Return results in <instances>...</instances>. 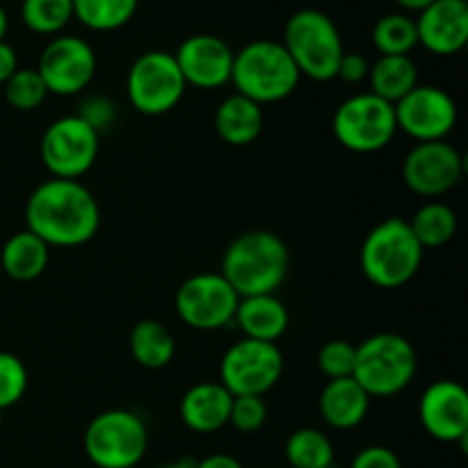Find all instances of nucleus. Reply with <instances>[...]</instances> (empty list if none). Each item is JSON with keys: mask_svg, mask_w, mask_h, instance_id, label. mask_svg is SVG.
Listing matches in <instances>:
<instances>
[{"mask_svg": "<svg viewBox=\"0 0 468 468\" xmlns=\"http://www.w3.org/2000/svg\"><path fill=\"white\" fill-rule=\"evenodd\" d=\"M131 355L137 366L146 370L167 368L176 355V338L158 320H140L131 329Z\"/></svg>", "mask_w": 468, "mask_h": 468, "instance_id": "393cba45", "label": "nucleus"}, {"mask_svg": "<svg viewBox=\"0 0 468 468\" xmlns=\"http://www.w3.org/2000/svg\"><path fill=\"white\" fill-rule=\"evenodd\" d=\"M233 320L245 334V338L263 343H277L291 324L286 304L277 295L240 297Z\"/></svg>", "mask_w": 468, "mask_h": 468, "instance_id": "412c9836", "label": "nucleus"}, {"mask_svg": "<svg viewBox=\"0 0 468 468\" xmlns=\"http://www.w3.org/2000/svg\"><path fill=\"white\" fill-rule=\"evenodd\" d=\"M73 18L96 32H114L128 26L137 14L140 0H71Z\"/></svg>", "mask_w": 468, "mask_h": 468, "instance_id": "bb28decb", "label": "nucleus"}, {"mask_svg": "<svg viewBox=\"0 0 468 468\" xmlns=\"http://www.w3.org/2000/svg\"><path fill=\"white\" fill-rule=\"evenodd\" d=\"M195 468H245L240 464V460H236L233 455L227 452H215V455L204 457V460L195 462Z\"/></svg>", "mask_w": 468, "mask_h": 468, "instance_id": "58836bf2", "label": "nucleus"}, {"mask_svg": "<svg viewBox=\"0 0 468 468\" xmlns=\"http://www.w3.org/2000/svg\"><path fill=\"white\" fill-rule=\"evenodd\" d=\"M283 455L292 468H334V446L323 430H295L286 439Z\"/></svg>", "mask_w": 468, "mask_h": 468, "instance_id": "cd10ccee", "label": "nucleus"}, {"mask_svg": "<svg viewBox=\"0 0 468 468\" xmlns=\"http://www.w3.org/2000/svg\"><path fill=\"white\" fill-rule=\"evenodd\" d=\"M99 133L78 114L59 117L41 135V163L50 172V178L78 181L94 167L99 158Z\"/></svg>", "mask_w": 468, "mask_h": 468, "instance_id": "9d476101", "label": "nucleus"}, {"mask_svg": "<svg viewBox=\"0 0 468 468\" xmlns=\"http://www.w3.org/2000/svg\"><path fill=\"white\" fill-rule=\"evenodd\" d=\"M423 251L407 219L388 218L366 236L359 263L370 283L391 291L416 277L423 263Z\"/></svg>", "mask_w": 468, "mask_h": 468, "instance_id": "20e7f679", "label": "nucleus"}, {"mask_svg": "<svg viewBox=\"0 0 468 468\" xmlns=\"http://www.w3.org/2000/svg\"><path fill=\"white\" fill-rule=\"evenodd\" d=\"M283 355L277 343L242 341L233 343L219 364V384L231 396H261L272 391L283 375Z\"/></svg>", "mask_w": 468, "mask_h": 468, "instance_id": "9b49d317", "label": "nucleus"}, {"mask_svg": "<svg viewBox=\"0 0 468 468\" xmlns=\"http://www.w3.org/2000/svg\"><path fill=\"white\" fill-rule=\"evenodd\" d=\"M215 131L219 140L231 146H247L263 133V108L240 94H231L215 110Z\"/></svg>", "mask_w": 468, "mask_h": 468, "instance_id": "4be33fe9", "label": "nucleus"}, {"mask_svg": "<svg viewBox=\"0 0 468 468\" xmlns=\"http://www.w3.org/2000/svg\"><path fill=\"white\" fill-rule=\"evenodd\" d=\"M464 176V158L457 146L439 142H419L402 163V181L420 197H441L455 190Z\"/></svg>", "mask_w": 468, "mask_h": 468, "instance_id": "4468645a", "label": "nucleus"}, {"mask_svg": "<svg viewBox=\"0 0 468 468\" xmlns=\"http://www.w3.org/2000/svg\"><path fill=\"white\" fill-rule=\"evenodd\" d=\"M368 71H370V64H368V59L364 58V55L343 53L341 62H338L336 78L350 82V85H356V82L368 80Z\"/></svg>", "mask_w": 468, "mask_h": 468, "instance_id": "e433bc0d", "label": "nucleus"}, {"mask_svg": "<svg viewBox=\"0 0 468 468\" xmlns=\"http://www.w3.org/2000/svg\"><path fill=\"white\" fill-rule=\"evenodd\" d=\"M291 268L288 245L272 231H247L227 247L222 277L240 297L274 295Z\"/></svg>", "mask_w": 468, "mask_h": 468, "instance_id": "f03ea898", "label": "nucleus"}, {"mask_svg": "<svg viewBox=\"0 0 468 468\" xmlns=\"http://www.w3.org/2000/svg\"><path fill=\"white\" fill-rule=\"evenodd\" d=\"M233 50L224 39L215 35H192L174 53L186 85L197 90H218L231 82Z\"/></svg>", "mask_w": 468, "mask_h": 468, "instance_id": "f3484780", "label": "nucleus"}, {"mask_svg": "<svg viewBox=\"0 0 468 468\" xmlns=\"http://www.w3.org/2000/svg\"><path fill=\"white\" fill-rule=\"evenodd\" d=\"M240 295L219 272H199L176 291V314L197 332H215L233 323Z\"/></svg>", "mask_w": 468, "mask_h": 468, "instance_id": "f8f14e48", "label": "nucleus"}, {"mask_svg": "<svg viewBox=\"0 0 468 468\" xmlns=\"http://www.w3.org/2000/svg\"><path fill=\"white\" fill-rule=\"evenodd\" d=\"M27 368L12 352H0V410L16 405L27 391Z\"/></svg>", "mask_w": 468, "mask_h": 468, "instance_id": "2f4dec72", "label": "nucleus"}, {"mask_svg": "<svg viewBox=\"0 0 468 468\" xmlns=\"http://www.w3.org/2000/svg\"><path fill=\"white\" fill-rule=\"evenodd\" d=\"M398 131L416 142H439L451 135L457 123V103L446 90L416 85L405 99L393 105Z\"/></svg>", "mask_w": 468, "mask_h": 468, "instance_id": "2eb2a0df", "label": "nucleus"}, {"mask_svg": "<svg viewBox=\"0 0 468 468\" xmlns=\"http://www.w3.org/2000/svg\"><path fill=\"white\" fill-rule=\"evenodd\" d=\"M158 468H195V462H192V460H176V462H167V464H163Z\"/></svg>", "mask_w": 468, "mask_h": 468, "instance_id": "79ce46f5", "label": "nucleus"}, {"mask_svg": "<svg viewBox=\"0 0 468 468\" xmlns=\"http://www.w3.org/2000/svg\"><path fill=\"white\" fill-rule=\"evenodd\" d=\"M48 94L76 96L96 73V53L82 37L58 35L41 50L37 64Z\"/></svg>", "mask_w": 468, "mask_h": 468, "instance_id": "ddd939ff", "label": "nucleus"}, {"mask_svg": "<svg viewBox=\"0 0 468 468\" xmlns=\"http://www.w3.org/2000/svg\"><path fill=\"white\" fill-rule=\"evenodd\" d=\"M320 416L334 430H352L364 423L370 410V396L355 378L329 379L320 393Z\"/></svg>", "mask_w": 468, "mask_h": 468, "instance_id": "aec40b11", "label": "nucleus"}, {"mask_svg": "<svg viewBox=\"0 0 468 468\" xmlns=\"http://www.w3.org/2000/svg\"><path fill=\"white\" fill-rule=\"evenodd\" d=\"M398 5H400L402 9H405V12H423L425 7H430V5L434 3V0H396Z\"/></svg>", "mask_w": 468, "mask_h": 468, "instance_id": "ea45409f", "label": "nucleus"}, {"mask_svg": "<svg viewBox=\"0 0 468 468\" xmlns=\"http://www.w3.org/2000/svg\"><path fill=\"white\" fill-rule=\"evenodd\" d=\"M268 420V405L261 396H233L231 414H229V423L238 430V432H259Z\"/></svg>", "mask_w": 468, "mask_h": 468, "instance_id": "72a5a7b5", "label": "nucleus"}, {"mask_svg": "<svg viewBox=\"0 0 468 468\" xmlns=\"http://www.w3.org/2000/svg\"><path fill=\"white\" fill-rule=\"evenodd\" d=\"M3 91L5 101L18 112H32V110L41 108L48 96V90L37 69H16L14 76L3 85Z\"/></svg>", "mask_w": 468, "mask_h": 468, "instance_id": "7c9ffc66", "label": "nucleus"}, {"mask_svg": "<svg viewBox=\"0 0 468 468\" xmlns=\"http://www.w3.org/2000/svg\"><path fill=\"white\" fill-rule=\"evenodd\" d=\"M414 21L419 46L439 58L457 55L468 44L466 0H434Z\"/></svg>", "mask_w": 468, "mask_h": 468, "instance_id": "a211bd4d", "label": "nucleus"}, {"mask_svg": "<svg viewBox=\"0 0 468 468\" xmlns=\"http://www.w3.org/2000/svg\"><path fill=\"white\" fill-rule=\"evenodd\" d=\"M50 247L32 231H18L9 238L0 251V268L14 282H35L46 272Z\"/></svg>", "mask_w": 468, "mask_h": 468, "instance_id": "5701e85b", "label": "nucleus"}, {"mask_svg": "<svg viewBox=\"0 0 468 468\" xmlns=\"http://www.w3.org/2000/svg\"><path fill=\"white\" fill-rule=\"evenodd\" d=\"M82 446L96 468H135L146 455L149 432L133 411L108 410L90 420Z\"/></svg>", "mask_w": 468, "mask_h": 468, "instance_id": "0eeeda50", "label": "nucleus"}, {"mask_svg": "<svg viewBox=\"0 0 468 468\" xmlns=\"http://www.w3.org/2000/svg\"><path fill=\"white\" fill-rule=\"evenodd\" d=\"M186 90V78L169 50H146L128 69V101L137 112L149 117H160L178 108Z\"/></svg>", "mask_w": 468, "mask_h": 468, "instance_id": "6e6552de", "label": "nucleus"}, {"mask_svg": "<svg viewBox=\"0 0 468 468\" xmlns=\"http://www.w3.org/2000/svg\"><path fill=\"white\" fill-rule=\"evenodd\" d=\"M425 432L443 443H464L468 437V391L455 379L430 384L419 402Z\"/></svg>", "mask_w": 468, "mask_h": 468, "instance_id": "dca6fc26", "label": "nucleus"}, {"mask_svg": "<svg viewBox=\"0 0 468 468\" xmlns=\"http://www.w3.org/2000/svg\"><path fill=\"white\" fill-rule=\"evenodd\" d=\"M370 94L396 105L419 85V67L410 55H379L368 71Z\"/></svg>", "mask_w": 468, "mask_h": 468, "instance_id": "b1692460", "label": "nucleus"}, {"mask_svg": "<svg viewBox=\"0 0 468 468\" xmlns=\"http://www.w3.org/2000/svg\"><path fill=\"white\" fill-rule=\"evenodd\" d=\"M7 27H9L7 12H5L3 5H0V41H5V35H7Z\"/></svg>", "mask_w": 468, "mask_h": 468, "instance_id": "a19ab883", "label": "nucleus"}, {"mask_svg": "<svg viewBox=\"0 0 468 468\" xmlns=\"http://www.w3.org/2000/svg\"><path fill=\"white\" fill-rule=\"evenodd\" d=\"M338 144L355 154H375L387 149L398 133L396 110L370 91L343 101L332 119Z\"/></svg>", "mask_w": 468, "mask_h": 468, "instance_id": "1a4fd4ad", "label": "nucleus"}, {"mask_svg": "<svg viewBox=\"0 0 468 468\" xmlns=\"http://www.w3.org/2000/svg\"><path fill=\"white\" fill-rule=\"evenodd\" d=\"M21 21L37 35L58 37L73 21L71 0H23Z\"/></svg>", "mask_w": 468, "mask_h": 468, "instance_id": "c756f323", "label": "nucleus"}, {"mask_svg": "<svg viewBox=\"0 0 468 468\" xmlns=\"http://www.w3.org/2000/svg\"><path fill=\"white\" fill-rule=\"evenodd\" d=\"M233 396L219 382H199L181 398V420L197 434H213L229 425Z\"/></svg>", "mask_w": 468, "mask_h": 468, "instance_id": "6ab92c4d", "label": "nucleus"}, {"mask_svg": "<svg viewBox=\"0 0 468 468\" xmlns=\"http://www.w3.org/2000/svg\"><path fill=\"white\" fill-rule=\"evenodd\" d=\"M78 117L90 123L101 135V131H108L114 123V119H117V105L108 96H87L80 103Z\"/></svg>", "mask_w": 468, "mask_h": 468, "instance_id": "f704fd0d", "label": "nucleus"}, {"mask_svg": "<svg viewBox=\"0 0 468 468\" xmlns=\"http://www.w3.org/2000/svg\"><path fill=\"white\" fill-rule=\"evenodd\" d=\"M356 361V346L350 341H329L318 352V370L327 379L352 378Z\"/></svg>", "mask_w": 468, "mask_h": 468, "instance_id": "473e14b6", "label": "nucleus"}, {"mask_svg": "<svg viewBox=\"0 0 468 468\" xmlns=\"http://www.w3.org/2000/svg\"><path fill=\"white\" fill-rule=\"evenodd\" d=\"M0 277H3V268H0Z\"/></svg>", "mask_w": 468, "mask_h": 468, "instance_id": "c03bdc74", "label": "nucleus"}, {"mask_svg": "<svg viewBox=\"0 0 468 468\" xmlns=\"http://www.w3.org/2000/svg\"><path fill=\"white\" fill-rule=\"evenodd\" d=\"M419 356L414 346L400 334H375L356 346L352 378L370 398H391L405 391L416 378Z\"/></svg>", "mask_w": 468, "mask_h": 468, "instance_id": "423d86ee", "label": "nucleus"}, {"mask_svg": "<svg viewBox=\"0 0 468 468\" xmlns=\"http://www.w3.org/2000/svg\"><path fill=\"white\" fill-rule=\"evenodd\" d=\"M26 224L48 247L87 245L101 227L99 201L80 181L48 178L27 197Z\"/></svg>", "mask_w": 468, "mask_h": 468, "instance_id": "f257e3e1", "label": "nucleus"}, {"mask_svg": "<svg viewBox=\"0 0 468 468\" xmlns=\"http://www.w3.org/2000/svg\"><path fill=\"white\" fill-rule=\"evenodd\" d=\"M283 48L295 62L300 76L315 82L336 78L343 53V37L336 23L320 9H300L292 14L283 30Z\"/></svg>", "mask_w": 468, "mask_h": 468, "instance_id": "39448f33", "label": "nucleus"}, {"mask_svg": "<svg viewBox=\"0 0 468 468\" xmlns=\"http://www.w3.org/2000/svg\"><path fill=\"white\" fill-rule=\"evenodd\" d=\"M16 69H18L16 50H14L7 41H0V85H5V82L14 76Z\"/></svg>", "mask_w": 468, "mask_h": 468, "instance_id": "4c0bfd02", "label": "nucleus"}, {"mask_svg": "<svg viewBox=\"0 0 468 468\" xmlns=\"http://www.w3.org/2000/svg\"><path fill=\"white\" fill-rule=\"evenodd\" d=\"M350 468H402L400 457L387 446H368L359 451Z\"/></svg>", "mask_w": 468, "mask_h": 468, "instance_id": "c9c22d12", "label": "nucleus"}, {"mask_svg": "<svg viewBox=\"0 0 468 468\" xmlns=\"http://www.w3.org/2000/svg\"><path fill=\"white\" fill-rule=\"evenodd\" d=\"M300 71L282 41L256 39L233 55L231 82L236 94L261 108L288 99L300 85Z\"/></svg>", "mask_w": 468, "mask_h": 468, "instance_id": "7ed1b4c3", "label": "nucleus"}, {"mask_svg": "<svg viewBox=\"0 0 468 468\" xmlns=\"http://www.w3.org/2000/svg\"><path fill=\"white\" fill-rule=\"evenodd\" d=\"M3 414H5V411H3V410H0V425H3Z\"/></svg>", "mask_w": 468, "mask_h": 468, "instance_id": "37998d69", "label": "nucleus"}, {"mask_svg": "<svg viewBox=\"0 0 468 468\" xmlns=\"http://www.w3.org/2000/svg\"><path fill=\"white\" fill-rule=\"evenodd\" d=\"M410 229L423 250H428V247H443L455 238L457 215L443 201H428L410 219Z\"/></svg>", "mask_w": 468, "mask_h": 468, "instance_id": "a878e982", "label": "nucleus"}, {"mask_svg": "<svg viewBox=\"0 0 468 468\" xmlns=\"http://www.w3.org/2000/svg\"><path fill=\"white\" fill-rule=\"evenodd\" d=\"M373 44L379 55H410L419 46L416 21L410 14H384L373 27Z\"/></svg>", "mask_w": 468, "mask_h": 468, "instance_id": "c85d7f7f", "label": "nucleus"}]
</instances>
